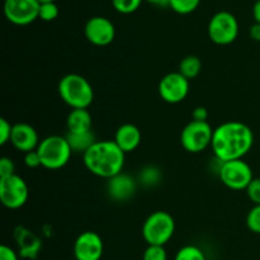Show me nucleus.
Returning <instances> with one entry per match:
<instances>
[{"label":"nucleus","mask_w":260,"mask_h":260,"mask_svg":"<svg viewBox=\"0 0 260 260\" xmlns=\"http://www.w3.org/2000/svg\"><path fill=\"white\" fill-rule=\"evenodd\" d=\"M13 124L8 119L0 118V145H5L10 142V136H12Z\"/></svg>","instance_id":"obj_29"},{"label":"nucleus","mask_w":260,"mask_h":260,"mask_svg":"<svg viewBox=\"0 0 260 260\" xmlns=\"http://www.w3.org/2000/svg\"><path fill=\"white\" fill-rule=\"evenodd\" d=\"M245 190L249 200L254 205H260V178H254Z\"/></svg>","instance_id":"obj_27"},{"label":"nucleus","mask_w":260,"mask_h":260,"mask_svg":"<svg viewBox=\"0 0 260 260\" xmlns=\"http://www.w3.org/2000/svg\"><path fill=\"white\" fill-rule=\"evenodd\" d=\"M53 2H56V0H38L40 4H43V3H53Z\"/></svg>","instance_id":"obj_37"},{"label":"nucleus","mask_w":260,"mask_h":260,"mask_svg":"<svg viewBox=\"0 0 260 260\" xmlns=\"http://www.w3.org/2000/svg\"><path fill=\"white\" fill-rule=\"evenodd\" d=\"M246 226L254 234H260V205H254L246 216Z\"/></svg>","instance_id":"obj_26"},{"label":"nucleus","mask_w":260,"mask_h":260,"mask_svg":"<svg viewBox=\"0 0 260 260\" xmlns=\"http://www.w3.org/2000/svg\"><path fill=\"white\" fill-rule=\"evenodd\" d=\"M213 131L211 124L207 121H192L185 124L180 134L182 146L192 154H198L211 146L213 139Z\"/></svg>","instance_id":"obj_7"},{"label":"nucleus","mask_w":260,"mask_h":260,"mask_svg":"<svg viewBox=\"0 0 260 260\" xmlns=\"http://www.w3.org/2000/svg\"><path fill=\"white\" fill-rule=\"evenodd\" d=\"M68 132L78 134V132L91 131L93 118L88 109H71L66 119Z\"/></svg>","instance_id":"obj_18"},{"label":"nucleus","mask_w":260,"mask_h":260,"mask_svg":"<svg viewBox=\"0 0 260 260\" xmlns=\"http://www.w3.org/2000/svg\"><path fill=\"white\" fill-rule=\"evenodd\" d=\"M201 0H170L169 7L178 14H189L194 12L200 5Z\"/></svg>","instance_id":"obj_22"},{"label":"nucleus","mask_w":260,"mask_h":260,"mask_svg":"<svg viewBox=\"0 0 260 260\" xmlns=\"http://www.w3.org/2000/svg\"><path fill=\"white\" fill-rule=\"evenodd\" d=\"M192 117L194 121L205 122L207 121L208 118V111L205 108V107H197V108H194V111H193Z\"/></svg>","instance_id":"obj_33"},{"label":"nucleus","mask_w":260,"mask_h":260,"mask_svg":"<svg viewBox=\"0 0 260 260\" xmlns=\"http://www.w3.org/2000/svg\"><path fill=\"white\" fill-rule=\"evenodd\" d=\"M15 174V165L10 157H2L0 159V178L9 177V175Z\"/></svg>","instance_id":"obj_30"},{"label":"nucleus","mask_w":260,"mask_h":260,"mask_svg":"<svg viewBox=\"0 0 260 260\" xmlns=\"http://www.w3.org/2000/svg\"><path fill=\"white\" fill-rule=\"evenodd\" d=\"M249 35H250L251 40L260 42V23H254L251 25L250 29H249Z\"/></svg>","instance_id":"obj_34"},{"label":"nucleus","mask_w":260,"mask_h":260,"mask_svg":"<svg viewBox=\"0 0 260 260\" xmlns=\"http://www.w3.org/2000/svg\"><path fill=\"white\" fill-rule=\"evenodd\" d=\"M253 144L254 134L248 124L229 121L216 127L211 147L215 156L221 162H225L243 159L250 151Z\"/></svg>","instance_id":"obj_1"},{"label":"nucleus","mask_w":260,"mask_h":260,"mask_svg":"<svg viewBox=\"0 0 260 260\" xmlns=\"http://www.w3.org/2000/svg\"><path fill=\"white\" fill-rule=\"evenodd\" d=\"M43 168L50 170H57L65 167L70 161L71 150L65 136L52 135L41 140L37 147Z\"/></svg>","instance_id":"obj_4"},{"label":"nucleus","mask_w":260,"mask_h":260,"mask_svg":"<svg viewBox=\"0 0 260 260\" xmlns=\"http://www.w3.org/2000/svg\"><path fill=\"white\" fill-rule=\"evenodd\" d=\"M58 94L71 109H88L94 101L93 86L79 74H68L61 78Z\"/></svg>","instance_id":"obj_3"},{"label":"nucleus","mask_w":260,"mask_h":260,"mask_svg":"<svg viewBox=\"0 0 260 260\" xmlns=\"http://www.w3.org/2000/svg\"><path fill=\"white\" fill-rule=\"evenodd\" d=\"M103 251V239L94 231H84L74 243V256L76 260H101Z\"/></svg>","instance_id":"obj_13"},{"label":"nucleus","mask_w":260,"mask_h":260,"mask_svg":"<svg viewBox=\"0 0 260 260\" xmlns=\"http://www.w3.org/2000/svg\"><path fill=\"white\" fill-rule=\"evenodd\" d=\"M65 137L68 140L73 152H81V154H85L96 142L95 135H94L93 131L78 132V134L68 132V135Z\"/></svg>","instance_id":"obj_19"},{"label":"nucleus","mask_w":260,"mask_h":260,"mask_svg":"<svg viewBox=\"0 0 260 260\" xmlns=\"http://www.w3.org/2000/svg\"><path fill=\"white\" fill-rule=\"evenodd\" d=\"M40 139L35 127L30 124L20 122V123L13 124L12 136H10V144L24 154L33 151L40 145Z\"/></svg>","instance_id":"obj_14"},{"label":"nucleus","mask_w":260,"mask_h":260,"mask_svg":"<svg viewBox=\"0 0 260 260\" xmlns=\"http://www.w3.org/2000/svg\"><path fill=\"white\" fill-rule=\"evenodd\" d=\"M60 14V9H58L56 2L53 3H43L40 5V14L38 18L42 19L43 22H52Z\"/></svg>","instance_id":"obj_24"},{"label":"nucleus","mask_w":260,"mask_h":260,"mask_svg":"<svg viewBox=\"0 0 260 260\" xmlns=\"http://www.w3.org/2000/svg\"><path fill=\"white\" fill-rule=\"evenodd\" d=\"M126 154L118 145L111 140L96 141L85 154H83L84 165L91 174L104 179H111L122 173Z\"/></svg>","instance_id":"obj_2"},{"label":"nucleus","mask_w":260,"mask_h":260,"mask_svg":"<svg viewBox=\"0 0 260 260\" xmlns=\"http://www.w3.org/2000/svg\"><path fill=\"white\" fill-rule=\"evenodd\" d=\"M38 0H5L4 15L15 25H28L38 19L40 14Z\"/></svg>","instance_id":"obj_10"},{"label":"nucleus","mask_w":260,"mask_h":260,"mask_svg":"<svg viewBox=\"0 0 260 260\" xmlns=\"http://www.w3.org/2000/svg\"><path fill=\"white\" fill-rule=\"evenodd\" d=\"M107 192L113 201L124 202V201H128L136 192V182L128 174L119 173L116 177L108 179Z\"/></svg>","instance_id":"obj_15"},{"label":"nucleus","mask_w":260,"mask_h":260,"mask_svg":"<svg viewBox=\"0 0 260 260\" xmlns=\"http://www.w3.org/2000/svg\"><path fill=\"white\" fill-rule=\"evenodd\" d=\"M84 35L91 45L104 47L113 42L114 37H116V27L108 18L95 15L85 23Z\"/></svg>","instance_id":"obj_12"},{"label":"nucleus","mask_w":260,"mask_h":260,"mask_svg":"<svg viewBox=\"0 0 260 260\" xmlns=\"http://www.w3.org/2000/svg\"><path fill=\"white\" fill-rule=\"evenodd\" d=\"M253 17L255 23H260V0H256L253 7Z\"/></svg>","instance_id":"obj_36"},{"label":"nucleus","mask_w":260,"mask_h":260,"mask_svg":"<svg viewBox=\"0 0 260 260\" xmlns=\"http://www.w3.org/2000/svg\"><path fill=\"white\" fill-rule=\"evenodd\" d=\"M145 2L150 3V4L155 5V7L167 8L170 5V0H145Z\"/></svg>","instance_id":"obj_35"},{"label":"nucleus","mask_w":260,"mask_h":260,"mask_svg":"<svg viewBox=\"0 0 260 260\" xmlns=\"http://www.w3.org/2000/svg\"><path fill=\"white\" fill-rule=\"evenodd\" d=\"M141 140L142 135L139 127L132 123H124L118 127L113 141L118 145V147L124 154H128V152L135 151L140 146Z\"/></svg>","instance_id":"obj_17"},{"label":"nucleus","mask_w":260,"mask_h":260,"mask_svg":"<svg viewBox=\"0 0 260 260\" xmlns=\"http://www.w3.org/2000/svg\"><path fill=\"white\" fill-rule=\"evenodd\" d=\"M221 182L233 190H244L254 179L250 165L243 159L231 160L221 164L218 170Z\"/></svg>","instance_id":"obj_8"},{"label":"nucleus","mask_w":260,"mask_h":260,"mask_svg":"<svg viewBox=\"0 0 260 260\" xmlns=\"http://www.w3.org/2000/svg\"><path fill=\"white\" fill-rule=\"evenodd\" d=\"M208 37L218 46L233 43L239 36V22L235 15L226 10H221L208 22Z\"/></svg>","instance_id":"obj_6"},{"label":"nucleus","mask_w":260,"mask_h":260,"mask_svg":"<svg viewBox=\"0 0 260 260\" xmlns=\"http://www.w3.org/2000/svg\"><path fill=\"white\" fill-rule=\"evenodd\" d=\"M144 0H112L114 9L121 14H131L136 12Z\"/></svg>","instance_id":"obj_23"},{"label":"nucleus","mask_w":260,"mask_h":260,"mask_svg":"<svg viewBox=\"0 0 260 260\" xmlns=\"http://www.w3.org/2000/svg\"><path fill=\"white\" fill-rule=\"evenodd\" d=\"M175 233V220L169 212L155 211L142 225V238L147 245L164 246Z\"/></svg>","instance_id":"obj_5"},{"label":"nucleus","mask_w":260,"mask_h":260,"mask_svg":"<svg viewBox=\"0 0 260 260\" xmlns=\"http://www.w3.org/2000/svg\"><path fill=\"white\" fill-rule=\"evenodd\" d=\"M157 90L162 101L169 104H178L184 101L189 93V80L179 71L169 73L162 76Z\"/></svg>","instance_id":"obj_11"},{"label":"nucleus","mask_w":260,"mask_h":260,"mask_svg":"<svg viewBox=\"0 0 260 260\" xmlns=\"http://www.w3.org/2000/svg\"><path fill=\"white\" fill-rule=\"evenodd\" d=\"M142 260H168V253L161 245H147Z\"/></svg>","instance_id":"obj_25"},{"label":"nucleus","mask_w":260,"mask_h":260,"mask_svg":"<svg viewBox=\"0 0 260 260\" xmlns=\"http://www.w3.org/2000/svg\"><path fill=\"white\" fill-rule=\"evenodd\" d=\"M160 179V173L156 168L149 167L146 169H144V172L141 173V180L146 185H152L155 183L159 182Z\"/></svg>","instance_id":"obj_28"},{"label":"nucleus","mask_w":260,"mask_h":260,"mask_svg":"<svg viewBox=\"0 0 260 260\" xmlns=\"http://www.w3.org/2000/svg\"><path fill=\"white\" fill-rule=\"evenodd\" d=\"M29 189L25 180L18 174L0 178V201L9 210H18L27 203Z\"/></svg>","instance_id":"obj_9"},{"label":"nucleus","mask_w":260,"mask_h":260,"mask_svg":"<svg viewBox=\"0 0 260 260\" xmlns=\"http://www.w3.org/2000/svg\"><path fill=\"white\" fill-rule=\"evenodd\" d=\"M0 260H19V254L8 245L0 246Z\"/></svg>","instance_id":"obj_32"},{"label":"nucleus","mask_w":260,"mask_h":260,"mask_svg":"<svg viewBox=\"0 0 260 260\" xmlns=\"http://www.w3.org/2000/svg\"><path fill=\"white\" fill-rule=\"evenodd\" d=\"M201 70H202V61L200 57L194 55L185 56L182 61L179 62V73L182 74L184 78H187L188 80H192V79L197 78L200 75Z\"/></svg>","instance_id":"obj_20"},{"label":"nucleus","mask_w":260,"mask_h":260,"mask_svg":"<svg viewBox=\"0 0 260 260\" xmlns=\"http://www.w3.org/2000/svg\"><path fill=\"white\" fill-rule=\"evenodd\" d=\"M14 238L18 245V254L20 258L24 259H36L38 253H40L41 248H42V243L38 239L33 231L28 230L25 228H17L14 231Z\"/></svg>","instance_id":"obj_16"},{"label":"nucleus","mask_w":260,"mask_h":260,"mask_svg":"<svg viewBox=\"0 0 260 260\" xmlns=\"http://www.w3.org/2000/svg\"><path fill=\"white\" fill-rule=\"evenodd\" d=\"M174 260H206V255L198 246L187 245L178 250Z\"/></svg>","instance_id":"obj_21"},{"label":"nucleus","mask_w":260,"mask_h":260,"mask_svg":"<svg viewBox=\"0 0 260 260\" xmlns=\"http://www.w3.org/2000/svg\"><path fill=\"white\" fill-rule=\"evenodd\" d=\"M24 164L27 165L28 168H30V169L42 167V164H41V157H40V154H38L37 149L33 150V151L27 152V154L24 155Z\"/></svg>","instance_id":"obj_31"}]
</instances>
